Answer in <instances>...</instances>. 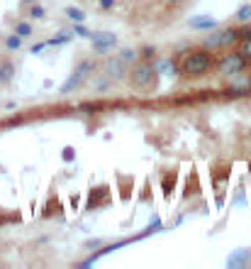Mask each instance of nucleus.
<instances>
[{"instance_id":"f257e3e1","label":"nucleus","mask_w":251,"mask_h":269,"mask_svg":"<svg viewBox=\"0 0 251 269\" xmlns=\"http://www.w3.org/2000/svg\"><path fill=\"white\" fill-rule=\"evenodd\" d=\"M215 59L210 52L200 49V52H190L188 57L183 59V73L185 76H205L210 69H212Z\"/></svg>"},{"instance_id":"f03ea898","label":"nucleus","mask_w":251,"mask_h":269,"mask_svg":"<svg viewBox=\"0 0 251 269\" xmlns=\"http://www.w3.org/2000/svg\"><path fill=\"white\" fill-rule=\"evenodd\" d=\"M246 64H249V59L244 57L241 52H232V54H224L220 59V64H217V71L222 73V76H239L241 71L246 69Z\"/></svg>"},{"instance_id":"7ed1b4c3","label":"nucleus","mask_w":251,"mask_h":269,"mask_svg":"<svg viewBox=\"0 0 251 269\" xmlns=\"http://www.w3.org/2000/svg\"><path fill=\"white\" fill-rule=\"evenodd\" d=\"M154 66L152 61H141V64H137L134 69H132V84L137 86V88H146V86H152V79H154Z\"/></svg>"},{"instance_id":"20e7f679","label":"nucleus","mask_w":251,"mask_h":269,"mask_svg":"<svg viewBox=\"0 0 251 269\" xmlns=\"http://www.w3.org/2000/svg\"><path fill=\"white\" fill-rule=\"evenodd\" d=\"M234 40H239V34L234 32V29H220V32L210 34L208 40H205V47H208V49H217V47H227V44H232Z\"/></svg>"},{"instance_id":"39448f33","label":"nucleus","mask_w":251,"mask_h":269,"mask_svg":"<svg viewBox=\"0 0 251 269\" xmlns=\"http://www.w3.org/2000/svg\"><path fill=\"white\" fill-rule=\"evenodd\" d=\"M90 69H93V66H90V61H81V64H78V69L69 76V81L61 86V93H71V91H73V88H76V86H78L85 76H88V71H90Z\"/></svg>"},{"instance_id":"423d86ee","label":"nucleus","mask_w":251,"mask_h":269,"mask_svg":"<svg viewBox=\"0 0 251 269\" xmlns=\"http://www.w3.org/2000/svg\"><path fill=\"white\" fill-rule=\"evenodd\" d=\"M105 73L110 79H122L125 76V61L122 59H108L105 61Z\"/></svg>"},{"instance_id":"0eeeda50","label":"nucleus","mask_w":251,"mask_h":269,"mask_svg":"<svg viewBox=\"0 0 251 269\" xmlns=\"http://www.w3.org/2000/svg\"><path fill=\"white\" fill-rule=\"evenodd\" d=\"M93 37V47L95 49H110V47H115V34H110V32H98V34H90Z\"/></svg>"},{"instance_id":"6e6552de","label":"nucleus","mask_w":251,"mask_h":269,"mask_svg":"<svg viewBox=\"0 0 251 269\" xmlns=\"http://www.w3.org/2000/svg\"><path fill=\"white\" fill-rule=\"evenodd\" d=\"M234 81L229 84V91L232 93H249L251 91V76H241V79H237V76H232Z\"/></svg>"},{"instance_id":"1a4fd4ad","label":"nucleus","mask_w":251,"mask_h":269,"mask_svg":"<svg viewBox=\"0 0 251 269\" xmlns=\"http://www.w3.org/2000/svg\"><path fill=\"white\" fill-rule=\"evenodd\" d=\"M190 27L193 29H215L217 22H215L212 17H193V20H190Z\"/></svg>"},{"instance_id":"9d476101","label":"nucleus","mask_w":251,"mask_h":269,"mask_svg":"<svg viewBox=\"0 0 251 269\" xmlns=\"http://www.w3.org/2000/svg\"><path fill=\"white\" fill-rule=\"evenodd\" d=\"M249 257H251V252L249 250H237L234 255L227 259V264L229 267H239V264H244V262H249Z\"/></svg>"},{"instance_id":"9b49d317","label":"nucleus","mask_w":251,"mask_h":269,"mask_svg":"<svg viewBox=\"0 0 251 269\" xmlns=\"http://www.w3.org/2000/svg\"><path fill=\"white\" fill-rule=\"evenodd\" d=\"M13 73H15L13 64H10V61H3V64H0V84H8V81L13 79Z\"/></svg>"},{"instance_id":"f8f14e48","label":"nucleus","mask_w":251,"mask_h":269,"mask_svg":"<svg viewBox=\"0 0 251 269\" xmlns=\"http://www.w3.org/2000/svg\"><path fill=\"white\" fill-rule=\"evenodd\" d=\"M66 17H69L71 22H83L85 13L81 10V8H66Z\"/></svg>"},{"instance_id":"ddd939ff","label":"nucleus","mask_w":251,"mask_h":269,"mask_svg":"<svg viewBox=\"0 0 251 269\" xmlns=\"http://www.w3.org/2000/svg\"><path fill=\"white\" fill-rule=\"evenodd\" d=\"M15 34H20L22 40H27L29 34H32V25H29V22H17V27H15Z\"/></svg>"},{"instance_id":"4468645a","label":"nucleus","mask_w":251,"mask_h":269,"mask_svg":"<svg viewBox=\"0 0 251 269\" xmlns=\"http://www.w3.org/2000/svg\"><path fill=\"white\" fill-rule=\"evenodd\" d=\"M5 47H8V49H20V47H22V37H20V34H10V37H8V40H5Z\"/></svg>"},{"instance_id":"2eb2a0df","label":"nucleus","mask_w":251,"mask_h":269,"mask_svg":"<svg viewBox=\"0 0 251 269\" xmlns=\"http://www.w3.org/2000/svg\"><path fill=\"white\" fill-rule=\"evenodd\" d=\"M237 20L239 22H246V20H251V5H241L237 10Z\"/></svg>"},{"instance_id":"dca6fc26","label":"nucleus","mask_w":251,"mask_h":269,"mask_svg":"<svg viewBox=\"0 0 251 269\" xmlns=\"http://www.w3.org/2000/svg\"><path fill=\"white\" fill-rule=\"evenodd\" d=\"M44 8L42 5H37V3H32V8H29V17H34V20H42L44 17Z\"/></svg>"},{"instance_id":"f3484780","label":"nucleus","mask_w":251,"mask_h":269,"mask_svg":"<svg viewBox=\"0 0 251 269\" xmlns=\"http://www.w3.org/2000/svg\"><path fill=\"white\" fill-rule=\"evenodd\" d=\"M71 40V34H59V37H52V40H46V47H54V44H64V42H69Z\"/></svg>"},{"instance_id":"a211bd4d","label":"nucleus","mask_w":251,"mask_h":269,"mask_svg":"<svg viewBox=\"0 0 251 269\" xmlns=\"http://www.w3.org/2000/svg\"><path fill=\"white\" fill-rule=\"evenodd\" d=\"M159 69H161V73H176V64H173V61H161V64H159Z\"/></svg>"},{"instance_id":"6ab92c4d","label":"nucleus","mask_w":251,"mask_h":269,"mask_svg":"<svg viewBox=\"0 0 251 269\" xmlns=\"http://www.w3.org/2000/svg\"><path fill=\"white\" fill-rule=\"evenodd\" d=\"M73 34H76V37H90V32H88V29H85L81 22H76V27H73Z\"/></svg>"},{"instance_id":"aec40b11","label":"nucleus","mask_w":251,"mask_h":269,"mask_svg":"<svg viewBox=\"0 0 251 269\" xmlns=\"http://www.w3.org/2000/svg\"><path fill=\"white\" fill-rule=\"evenodd\" d=\"M120 59H122V61H134V59H137V52H134V49H125Z\"/></svg>"},{"instance_id":"412c9836","label":"nucleus","mask_w":251,"mask_h":269,"mask_svg":"<svg viewBox=\"0 0 251 269\" xmlns=\"http://www.w3.org/2000/svg\"><path fill=\"white\" fill-rule=\"evenodd\" d=\"M241 54L251 61V40H244V47H241Z\"/></svg>"},{"instance_id":"4be33fe9","label":"nucleus","mask_w":251,"mask_h":269,"mask_svg":"<svg viewBox=\"0 0 251 269\" xmlns=\"http://www.w3.org/2000/svg\"><path fill=\"white\" fill-rule=\"evenodd\" d=\"M141 59H144V61H152V59H154V49H152V47H144V49H141Z\"/></svg>"},{"instance_id":"5701e85b","label":"nucleus","mask_w":251,"mask_h":269,"mask_svg":"<svg viewBox=\"0 0 251 269\" xmlns=\"http://www.w3.org/2000/svg\"><path fill=\"white\" fill-rule=\"evenodd\" d=\"M112 5H115V0H100V8L103 10H110Z\"/></svg>"},{"instance_id":"b1692460","label":"nucleus","mask_w":251,"mask_h":269,"mask_svg":"<svg viewBox=\"0 0 251 269\" xmlns=\"http://www.w3.org/2000/svg\"><path fill=\"white\" fill-rule=\"evenodd\" d=\"M237 34L241 37V40H251V27H246L244 32H237Z\"/></svg>"},{"instance_id":"393cba45","label":"nucleus","mask_w":251,"mask_h":269,"mask_svg":"<svg viewBox=\"0 0 251 269\" xmlns=\"http://www.w3.org/2000/svg\"><path fill=\"white\" fill-rule=\"evenodd\" d=\"M64 159H66V162H71V159H73V149H71V147H66V149H64Z\"/></svg>"},{"instance_id":"a878e982","label":"nucleus","mask_w":251,"mask_h":269,"mask_svg":"<svg viewBox=\"0 0 251 269\" xmlns=\"http://www.w3.org/2000/svg\"><path fill=\"white\" fill-rule=\"evenodd\" d=\"M22 3H29V5H32V3H34V0H22Z\"/></svg>"},{"instance_id":"bb28decb","label":"nucleus","mask_w":251,"mask_h":269,"mask_svg":"<svg viewBox=\"0 0 251 269\" xmlns=\"http://www.w3.org/2000/svg\"><path fill=\"white\" fill-rule=\"evenodd\" d=\"M168 3H181V0H168Z\"/></svg>"}]
</instances>
